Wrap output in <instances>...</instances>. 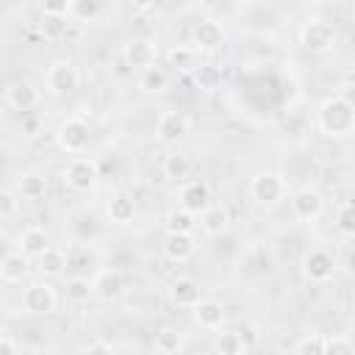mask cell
<instances>
[{"label": "cell", "instance_id": "obj_1", "mask_svg": "<svg viewBox=\"0 0 355 355\" xmlns=\"http://www.w3.org/2000/svg\"><path fill=\"white\" fill-rule=\"evenodd\" d=\"M316 125H319V130L324 136H333V139L349 136L352 128H355V105H352V100H344L338 94L322 100V105L316 111Z\"/></svg>", "mask_w": 355, "mask_h": 355}, {"label": "cell", "instance_id": "obj_2", "mask_svg": "<svg viewBox=\"0 0 355 355\" xmlns=\"http://www.w3.org/2000/svg\"><path fill=\"white\" fill-rule=\"evenodd\" d=\"M89 141H92V130L89 122L80 116H67L55 128V144L69 155H80L89 147Z\"/></svg>", "mask_w": 355, "mask_h": 355}, {"label": "cell", "instance_id": "obj_3", "mask_svg": "<svg viewBox=\"0 0 355 355\" xmlns=\"http://www.w3.org/2000/svg\"><path fill=\"white\" fill-rule=\"evenodd\" d=\"M97 178H100V166H97V161L89 158V155L72 158V161L64 166V172H61L64 186L72 189V191H89V189H94V186H97Z\"/></svg>", "mask_w": 355, "mask_h": 355}, {"label": "cell", "instance_id": "obj_4", "mask_svg": "<svg viewBox=\"0 0 355 355\" xmlns=\"http://www.w3.org/2000/svg\"><path fill=\"white\" fill-rule=\"evenodd\" d=\"M250 197L261 208H272L286 197V180L277 172H258L250 180Z\"/></svg>", "mask_w": 355, "mask_h": 355}, {"label": "cell", "instance_id": "obj_5", "mask_svg": "<svg viewBox=\"0 0 355 355\" xmlns=\"http://www.w3.org/2000/svg\"><path fill=\"white\" fill-rule=\"evenodd\" d=\"M80 83V72L78 67L69 61V58H58L47 67V75H44V86L50 94L55 97H64V94H72Z\"/></svg>", "mask_w": 355, "mask_h": 355}, {"label": "cell", "instance_id": "obj_6", "mask_svg": "<svg viewBox=\"0 0 355 355\" xmlns=\"http://www.w3.org/2000/svg\"><path fill=\"white\" fill-rule=\"evenodd\" d=\"M300 42L311 53H327L336 44V28L324 19H308L300 28Z\"/></svg>", "mask_w": 355, "mask_h": 355}, {"label": "cell", "instance_id": "obj_7", "mask_svg": "<svg viewBox=\"0 0 355 355\" xmlns=\"http://www.w3.org/2000/svg\"><path fill=\"white\" fill-rule=\"evenodd\" d=\"M302 275L311 283H327L336 275V258L324 247H311L302 255Z\"/></svg>", "mask_w": 355, "mask_h": 355}, {"label": "cell", "instance_id": "obj_8", "mask_svg": "<svg viewBox=\"0 0 355 355\" xmlns=\"http://www.w3.org/2000/svg\"><path fill=\"white\" fill-rule=\"evenodd\" d=\"M53 308H55V291L50 283L36 280L22 291V311L25 313L44 316V313H53Z\"/></svg>", "mask_w": 355, "mask_h": 355}, {"label": "cell", "instance_id": "obj_9", "mask_svg": "<svg viewBox=\"0 0 355 355\" xmlns=\"http://www.w3.org/2000/svg\"><path fill=\"white\" fill-rule=\"evenodd\" d=\"M291 211H294V216L300 222H316L322 216V211H324V197L316 189L302 186V189H297L291 194Z\"/></svg>", "mask_w": 355, "mask_h": 355}, {"label": "cell", "instance_id": "obj_10", "mask_svg": "<svg viewBox=\"0 0 355 355\" xmlns=\"http://www.w3.org/2000/svg\"><path fill=\"white\" fill-rule=\"evenodd\" d=\"M189 136V116L180 111H164L155 122V139L161 144H178Z\"/></svg>", "mask_w": 355, "mask_h": 355}, {"label": "cell", "instance_id": "obj_11", "mask_svg": "<svg viewBox=\"0 0 355 355\" xmlns=\"http://www.w3.org/2000/svg\"><path fill=\"white\" fill-rule=\"evenodd\" d=\"M39 100H42V94H39V89H36V83L33 80H11L8 86H6V103L14 108V111H33L36 105H39Z\"/></svg>", "mask_w": 355, "mask_h": 355}, {"label": "cell", "instance_id": "obj_12", "mask_svg": "<svg viewBox=\"0 0 355 355\" xmlns=\"http://www.w3.org/2000/svg\"><path fill=\"white\" fill-rule=\"evenodd\" d=\"M191 316L202 330H219L225 324V305L216 297H200L191 305Z\"/></svg>", "mask_w": 355, "mask_h": 355}, {"label": "cell", "instance_id": "obj_13", "mask_svg": "<svg viewBox=\"0 0 355 355\" xmlns=\"http://www.w3.org/2000/svg\"><path fill=\"white\" fill-rule=\"evenodd\" d=\"M125 294V275L119 269H100L92 280V297L97 300H116Z\"/></svg>", "mask_w": 355, "mask_h": 355}, {"label": "cell", "instance_id": "obj_14", "mask_svg": "<svg viewBox=\"0 0 355 355\" xmlns=\"http://www.w3.org/2000/svg\"><path fill=\"white\" fill-rule=\"evenodd\" d=\"M155 58H158V50L150 39H130L122 47V61L130 69H144V67L155 64Z\"/></svg>", "mask_w": 355, "mask_h": 355}, {"label": "cell", "instance_id": "obj_15", "mask_svg": "<svg viewBox=\"0 0 355 355\" xmlns=\"http://www.w3.org/2000/svg\"><path fill=\"white\" fill-rule=\"evenodd\" d=\"M208 202H211V189L205 180H186L178 191V205L191 214H200Z\"/></svg>", "mask_w": 355, "mask_h": 355}, {"label": "cell", "instance_id": "obj_16", "mask_svg": "<svg viewBox=\"0 0 355 355\" xmlns=\"http://www.w3.org/2000/svg\"><path fill=\"white\" fill-rule=\"evenodd\" d=\"M161 250H164V255H166L169 261L183 263V261H189V258L194 255L197 239H194V233H166Z\"/></svg>", "mask_w": 355, "mask_h": 355}, {"label": "cell", "instance_id": "obj_17", "mask_svg": "<svg viewBox=\"0 0 355 355\" xmlns=\"http://www.w3.org/2000/svg\"><path fill=\"white\" fill-rule=\"evenodd\" d=\"M191 39H194V50H216L225 42V31H222V25L216 19L205 17V19H200L194 25Z\"/></svg>", "mask_w": 355, "mask_h": 355}, {"label": "cell", "instance_id": "obj_18", "mask_svg": "<svg viewBox=\"0 0 355 355\" xmlns=\"http://www.w3.org/2000/svg\"><path fill=\"white\" fill-rule=\"evenodd\" d=\"M227 225H230V214H227V208H222V205H205L200 214H197V227L205 233V236H219V233H225L227 230Z\"/></svg>", "mask_w": 355, "mask_h": 355}, {"label": "cell", "instance_id": "obj_19", "mask_svg": "<svg viewBox=\"0 0 355 355\" xmlns=\"http://www.w3.org/2000/svg\"><path fill=\"white\" fill-rule=\"evenodd\" d=\"M191 78H194V86H197L200 92L214 94V92L222 89V67L214 64V61H202V64H197V67L191 69Z\"/></svg>", "mask_w": 355, "mask_h": 355}, {"label": "cell", "instance_id": "obj_20", "mask_svg": "<svg viewBox=\"0 0 355 355\" xmlns=\"http://www.w3.org/2000/svg\"><path fill=\"white\" fill-rule=\"evenodd\" d=\"M169 300L178 305V308H191L197 300H200V283L194 277H175L172 286H169Z\"/></svg>", "mask_w": 355, "mask_h": 355}, {"label": "cell", "instance_id": "obj_21", "mask_svg": "<svg viewBox=\"0 0 355 355\" xmlns=\"http://www.w3.org/2000/svg\"><path fill=\"white\" fill-rule=\"evenodd\" d=\"M139 89L144 94H161V92H166L169 89V72L164 67H158V64L144 67L141 75H139Z\"/></svg>", "mask_w": 355, "mask_h": 355}, {"label": "cell", "instance_id": "obj_22", "mask_svg": "<svg viewBox=\"0 0 355 355\" xmlns=\"http://www.w3.org/2000/svg\"><path fill=\"white\" fill-rule=\"evenodd\" d=\"M47 247H50V239H47V230H44V227H25V230L19 233V252H22V255L39 258Z\"/></svg>", "mask_w": 355, "mask_h": 355}, {"label": "cell", "instance_id": "obj_23", "mask_svg": "<svg viewBox=\"0 0 355 355\" xmlns=\"http://www.w3.org/2000/svg\"><path fill=\"white\" fill-rule=\"evenodd\" d=\"M28 255H22L19 250L17 252H6L0 258V280L6 283H19L25 275H28Z\"/></svg>", "mask_w": 355, "mask_h": 355}, {"label": "cell", "instance_id": "obj_24", "mask_svg": "<svg viewBox=\"0 0 355 355\" xmlns=\"http://www.w3.org/2000/svg\"><path fill=\"white\" fill-rule=\"evenodd\" d=\"M161 172H164V178H169V180H180V183H183V180L189 178V172H191V161H189L186 153L172 150V153L164 155V161H161Z\"/></svg>", "mask_w": 355, "mask_h": 355}, {"label": "cell", "instance_id": "obj_25", "mask_svg": "<svg viewBox=\"0 0 355 355\" xmlns=\"http://www.w3.org/2000/svg\"><path fill=\"white\" fill-rule=\"evenodd\" d=\"M39 33L44 42H61L69 33V19L67 14H42L39 19Z\"/></svg>", "mask_w": 355, "mask_h": 355}, {"label": "cell", "instance_id": "obj_26", "mask_svg": "<svg viewBox=\"0 0 355 355\" xmlns=\"http://www.w3.org/2000/svg\"><path fill=\"white\" fill-rule=\"evenodd\" d=\"M105 214H108V219H111L114 225H130L133 216H136V202H133L128 194H116V197L108 200Z\"/></svg>", "mask_w": 355, "mask_h": 355}, {"label": "cell", "instance_id": "obj_27", "mask_svg": "<svg viewBox=\"0 0 355 355\" xmlns=\"http://www.w3.org/2000/svg\"><path fill=\"white\" fill-rule=\"evenodd\" d=\"M64 266H67V255H64V250H58V247H47V250L36 258V269H39L42 277H58V275L64 272Z\"/></svg>", "mask_w": 355, "mask_h": 355}, {"label": "cell", "instance_id": "obj_28", "mask_svg": "<svg viewBox=\"0 0 355 355\" xmlns=\"http://www.w3.org/2000/svg\"><path fill=\"white\" fill-rule=\"evenodd\" d=\"M17 191H19L22 200H42V197L47 194V180H44V175H39V172H25V175L19 178Z\"/></svg>", "mask_w": 355, "mask_h": 355}, {"label": "cell", "instance_id": "obj_29", "mask_svg": "<svg viewBox=\"0 0 355 355\" xmlns=\"http://www.w3.org/2000/svg\"><path fill=\"white\" fill-rule=\"evenodd\" d=\"M153 349L161 355H172L178 349H183V333L178 327H161L153 338Z\"/></svg>", "mask_w": 355, "mask_h": 355}, {"label": "cell", "instance_id": "obj_30", "mask_svg": "<svg viewBox=\"0 0 355 355\" xmlns=\"http://www.w3.org/2000/svg\"><path fill=\"white\" fill-rule=\"evenodd\" d=\"M194 227H197V214L180 205L166 214V233H194Z\"/></svg>", "mask_w": 355, "mask_h": 355}, {"label": "cell", "instance_id": "obj_31", "mask_svg": "<svg viewBox=\"0 0 355 355\" xmlns=\"http://www.w3.org/2000/svg\"><path fill=\"white\" fill-rule=\"evenodd\" d=\"M166 58H169V67H175L178 72H189V69H194L197 67V53H194V47H169V53H166Z\"/></svg>", "mask_w": 355, "mask_h": 355}, {"label": "cell", "instance_id": "obj_32", "mask_svg": "<svg viewBox=\"0 0 355 355\" xmlns=\"http://www.w3.org/2000/svg\"><path fill=\"white\" fill-rule=\"evenodd\" d=\"M64 294L69 302H86L92 297V280L83 277V275H75V277H67V286H64Z\"/></svg>", "mask_w": 355, "mask_h": 355}, {"label": "cell", "instance_id": "obj_33", "mask_svg": "<svg viewBox=\"0 0 355 355\" xmlns=\"http://www.w3.org/2000/svg\"><path fill=\"white\" fill-rule=\"evenodd\" d=\"M67 17H72L78 22H94L100 17V3L97 0H69Z\"/></svg>", "mask_w": 355, "mask_h": 355}, {"label": "cell", "instance_id": "obj_34", "mask_svg": "<svg viewBox=\"0 0 355 355\" xmlns=\"http://www.w3.org/2000/svg\"><path fill=\"white\" fill-rule=\"evenodd\" d=\"M219 330H222V327H219ZM214 349L222 352V355H239V352H244V344H241V338H239V330H236V333H233V330L216 333V336H214Z\"/></svg>", "mask_w": 355, "mask_h": 355}, {"label": "cell", "instance_id": "obj_35", "mask_svg": "<svg viewBox=\"0 0 355 355\" xmlns=\"http://www.w3.org/2000/svg\"><path fill=\"white\" fill-rule=\"evenodd\" d=\"M333 225H336V230H338L344 239H352V236H355V211H352V202H341V205H338Z\"/></svg>", "mask_w": 355, "mask_h": 355}, {"label": "cell", "instance_id": "obj_36", "mask_svg": "<svg viewBox=\"0 0 355 355\" xmlns=\"http://www.w3.org/2000/svg\"><path fill=\"white\" fill-rule=\"evenodd\" d=\"M297 355H324V336L322 333H305L297 344H294Z\"/></svg>", "mask_w": 355, "mask_h": 355}, {"label": "cell", "instance_id": "obj_37", "mask_svg": "<svg viewBox=\"0 0 355 355\" xmlns=\"http://www.w3.org/2000/svg\"><path fill=\"white\" fill-rule=\"evenodd\" d=\"M355 344L347 336H324V355H352Z\"/></svg>", "mask_w": 355, "mask_h": 355}, {"label": "cell", "instance_id": "obj_38", "mask_svg": "<svg viewBox=\"0 0 355 355\" xmlns=\"http://www.w3.org/2000/svg\"><path fill=\"white\" fill-rule=\"evenodd\" d=\"M17 205H19L17 194L8 189H0V219H11L17 214Z\"/></svg>", "mask_w": 355, "mask_h": 355}, {"label": "cell", "instance_id": "obj_39", "mask_svg": "<svg viewBox=\"0 0 355 355\" xmlns=\"http://www.w3.org/2000/svg\"><path fill=\"white\" fill-rule=\"evenodd\" d=\"M42 14H67L69 11V0H39Z\"/></svg>", "mask_w": 355, "mask_h": 355}, {"label": "cell", "instance_id": "obj_40", "mask_svg": "<svg viewBox=\"0 0 355 355\" xmlns=\"http://www.w3.org/2000/svg\"><path fill=\"white\" fill-rule=\"evenodd\" d=\"M19 349V344L14 341V338H8V336H0V352H17Z\"/></svg>", "mask_w": 355, "mask_h": 355}, {"label": "cell", "instance_id": "obj_41", "mask_svg": "<svg viewBox=\"0 0 355 355\" xmlns=\"http://www.w3.org/2000/svg\"><path fill=\"white\" fill-rule=\"evenodd\" d=\"M130 6H133L136 11H150V8L158 6V0H130Z\"/></svg>", "mask_w": 355, "mask_h": 355}, {"label": "cell", "instance_id": "obj_42", "mask_svg": "<svg viewBox=\"0 0 355 355\" xmlns=\"http://www.w3.org/2000/svg\"><path fill=\"white\" fill-rule=\"evenodd\" d=\"M336 94L344 97V100H352V86H349V83H341V86L336 89Z\"/></svg>", "mask_w": 355, "mask_h": 355}, {"label": "cell", "instance_id": "obj_43", "mask_svg": "<svg viewBox=\"0 0 355 355\" xmlns=\"http://www.w3.org/2000/svg\"><path fill=\"white\" fill-rule=\"evenodd\" d=\"M86 352H111V344H89Z\"/></svg>", "mask_w": 355, "mask_h": 355}, {"label": "cell", "instance_id": "obj_44", "mask_svg": "<svg viewBox=\"0 0 355 355\" xmlns=\"http://www.w3.org/2000/svg\"><path fill=\"white\" fill-rule=\"evenodd\" d=\"M247 3H258V0H247Z\"/></svg>", "mask_w": 355, "mask_h": 355}]
</instances>
